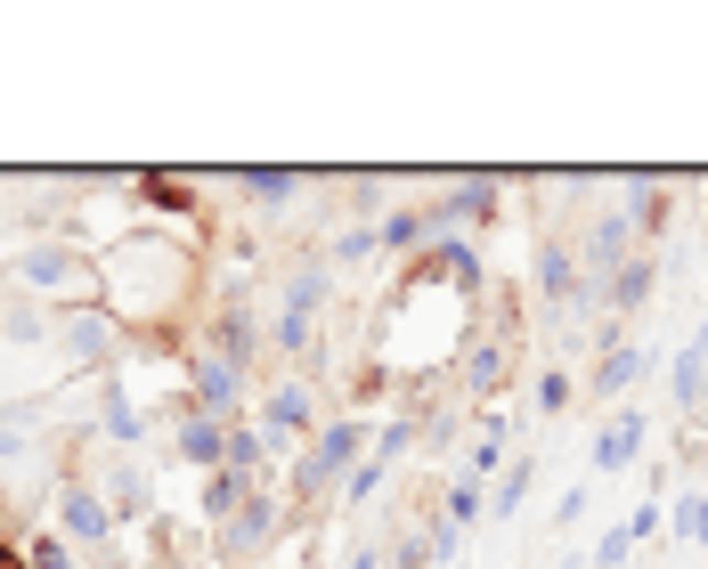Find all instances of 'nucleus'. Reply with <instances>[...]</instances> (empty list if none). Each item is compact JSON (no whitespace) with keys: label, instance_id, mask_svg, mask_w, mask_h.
I'll return each instance as SVG.
<instances>
[{"label":"nucleus","instance_id":"obj_12","mask_svg":"<svg viewBox=\"0 0 708 569\" xmlns=\"http://www.w3.org/2000/svg\"><path fill=\"white\" fill-rule=\"evenodd\" d=\"M41 569H74L66 554H57V545H41Z\"/></svg>","mask_w":708,"mask_h":569},{"label":"nucleus","instance_id":"obj_3","mask_svg":"<svg viewBox=\"0 0 708 569\" xmlns=\"http://www.w3.org/2000/svg\"><path fill=\"white\" fill-rule=\"evenodd\" d=\"M700 374H708V333H693V350L676 358V398H684V407H700V391H708Z\"/></svg>","mask_w":708,"mask_h":569},{"label":"nucleus","instance_id":"obj_13","mask_svg":"<svg viewBox=\"0 0 708 569\" xmlns=\"http://www.w3.org/2000/svg\"><path fill=\"white\" fill-rule=\"evenodd\" d=\"M0 456H9V431H0Z\"/></svg>","mask_w":708,"mask_h":569},{"label":"nucleus","instance_id":"obj_2","mask_svg":"<svg viewBox=\"0 0 708 569\" xmlns=\"http://www.w3.org/2000/svg\"><path fill=\"white\" fill-rule=\"evenodd\" d=\"M635 448H643V424H635V415H619V424L602 431V448H595V472H619V463H635Z\"/></svg>","mask_w":708,"mask_h":569},{"label":"nucleus","instance_id":"obj_7","mask_svg":"<svg viewBox=\"0 0 708 569\" xmlns=\"http://www.w3.org/2000/svg\"><path fill=\"white\" fill-rule=\"evenodd\" d=\"M537 277H546V293H570V252H546V261H537Z\"/></svg>","mask_w":708,"mask_h":569},{"label":"nucleus","instance_id":"obj_4","mask_svg":"<svg viewBox=\"0 0 708 569\" xmlns=\"http://www.w3.org/2000/svg\"><path fill=\"white\" fill-rule=\"evenodd\" d=\"M66 521H74V537H98V529H107V513H98L90 496H66Z\"/></svg>","mask_w":708,"mask_h":569},{"label":"nucleus","instance_id":"obj_10","mask_svg":"<svg viewBox=\"0 0 708 569\" xmlns=\"http://www.w3.org/2000/svg\"><path fill=\"white\" fill-rule=\"evenodd\" d=\"M628 374H635V358H628V350H611V366H602V383H595V391H628Z\"/></svg>","mask_w":708,"mask_h":569},{"label":"nucleus","instance_id":"obj_11","mask_svg":"<svg viewBox=\"0 0 708 569\" xmlns=\"http://www.w3.org/2000/svg\"><path fill=\"white\" fill-rule=\"evenodd\" d=\"M684 537H693V545H708V496H693V504H684Z\"/></svg>","mask_w":708,"mask_h":569},{"label":"nucleus","instance_id":"obj_5","mask_svg":"<svg viewBox=\"0 0 708 569\" xmlns=\"http://www.w3.org/2000/svg\"><path fill=\"white\" fill-rule=\"evenodd\" d=\"M179 448L196 456V463H213V456H220V431H213V424H187V439H179Z\"/></svg>","mask_w":708,"mask_h":569},{"label":"nucleus","instance_id":"obj_1","mask_svg":"<svg viewBox=\"0 0 708 569\" xmlns=\"http://www.w3.org/2000/svg\"><path fill=\"white\" fill-rule=\"evenodd\" d=\"M350 456H359V424H335V431H326V448L309 456V489H318V480H335Z\"/></svg>","mask_w":708,"mask_h":569},{"label":"nucleus","instance_id":"obj_9","mask_svg":"<svg viewBox=\"0 0 708 569\" xmlns=\"http://www.w3.org/2000/svg\"><path fill=\"white\" fill-rule=\"evenodd\" d=\"M204 398H213V407H220V398H237V366H204Z\"/></svg>","mask_w":708,"mask_h":569},{"label":"nucleus","instance_id":"obj_8","mask_svg":"<svg viewBox=\"0 0 708 569\" xmlns=\"http://www.w3.org/2000/svg\"><path fill=\"white\" fill-rule=\"evenodd\" d=\"M244 187H253V196H269V204H277V196H294V172H253V179H244Z\"/></svg>","mask_w":708,"mask_h":569},{"label":"nucleus","instance_id":"obj_6","mask_svg":"<svg viewBox=\"0 0 708 569\" xmlns=\"http://www.w3.org/2000/svg\"><path fill=\"white\" fill-rule=\"evenodd\" d=\"M619 244H628V220H602L595 228V261H619Z\"/></svg>","mask_w":708,"mask_h":569}]
</instances>
